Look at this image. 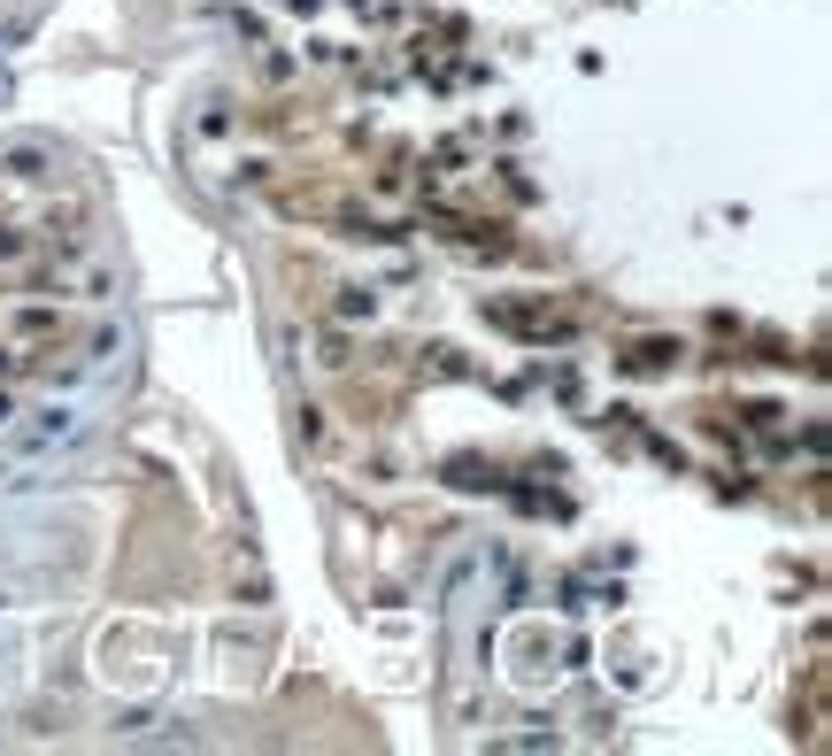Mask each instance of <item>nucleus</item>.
I'll return each instance as SVG.
<instances>
[{
	"instance_id": "1",
	"label": "nucleus",
	"mask_w": 832,
	"mask_h": 756,
	"mask_svg": "<svg viewBox=\"0 0 832 756\" xmlns=\"http://www.w3.org/2000/svg\"><path fill=\"white\" fill-rule=\"evenodd\" d=\"M78 433H86V410H78V402H47V410L24 425V448H32V456H47V448H70Z\"/></svg>"
},
{
	"instance_id": "2",
	"label": "nucleus",
	"mask_w": 832,
	"mask_h": 756,
	"mask_svg": "<svg viewBox=\"0 0 832 756\" xmlns=\"http://www.w3.org/2000/svg\"><path fill=\"white\" fill-rule=\"evenodd\" d=\"M0 170L9 178H55V147L47 140H0Z\"/></svg>"
},
{
	"instance_id": "3",
	"label": "nucleus",
	"mask_w": 832,
	"mask_h": 756,
	"mask_svg": "<svg viewBox=\"0 0 832 756\" xmlns=\"http://www.w3.org/2000/svg\"><path fill=\"white\" fill-rule=\"evenodd\" d=\"M663 363H678V340H640L632 347V370H663Z\"/></svg>"
},
{
	"instance_id": "4",
	"label": "nucleus",
	"mask_w": 832,
	"mask_h": 756,
	"mask_svg": "<svg viewBox=\"0 0 832 756\" xmlns=\"http://www.w3.org/2000/svg\"><path fill=\"white\" fill-rule=\"evenodd\" d=\"M370 309H378L370 286H339V316H370Z\"/></svg>"
},
{
	"instance_id": "5",
	"label": "nucleus",
	"mask_w": 832,
	"mask_h": 756,
	"mask_svg": "<svg viewBox=\"0 0 832 756\" xmlns=\"http://www.w3.org/2000/svg\"><path fill=\"white\" fill-rule=\"evenodd\" d=\"M16 332H55V309H16Z\"/></svg>"
},
{
	"instance_id": "6",
	"label": "nucleus",
	"mask_w": 832,
	"mask_h": 756,
	"mask_svg": "<svg viewBox=\"0 0 832 756\" xmlns=\"http://www.w3.org/2000/svg\"><path fill=\"white\" fill-rule=\"evenodd\" d=\"M16 255H32V240L24 232H0V263H16Z\"/></svg>"
},
{
	"instance_id": "7",
	"label": "nucleus",
	"mask_w": 832,
	"mask_h": 756,
	"mask_svg": "<svg viewBox=\"0 0 832 756\" xmlns=\"http://www.w3.org/2000/svg\"><path fill=\"white\" fill-rule=\"evenodd\" d=\"M9 418H16V402H9V394H0V425H9Z\"/></svg>"
}]
</instances>
